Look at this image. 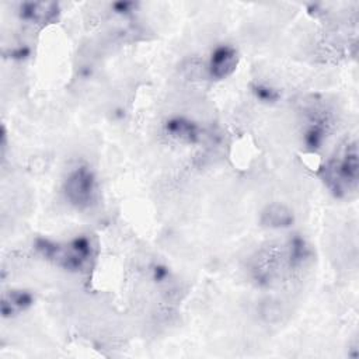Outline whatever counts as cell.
I'll list each match as a JSON object with an SVG mask.
<instances>
[{
    "mask_svg": "<svg viewBox=\"0 0 359 359\" xmlns=\"http://www.w3.org/2000/svg\"><path fill=\"white\" fill-rule=\"evenodd\" d=\"M63 192L73 206L79 209L91 206L97 196V180L93 170L87 165L73 168L63 182Z\"/></svg>",
    "mask_w": 359,
    "mask_h": 359,
    "instance_id": "3",
    "label": "cell"
},
{
    "mask_svg": "<svg viewBox=\"0 0 359 359\" xmlns=\"http://www.w3.org/2000/svg\"><path fill=\"white\" fill-rule=\"evenodd\" d=\"M57 14L59 6L56 3H24L20 7V17L35 24L53 22Z\"/></svg>",
    "mask_w": 359,
    "mask_h": 359,
    "instance_id": "6",
    "label": "cell"
},
{
    "mask_svg": "<svg viewBox=\"0 0 359 359\" xmlns=\"http://www.w3.org/2000/svg\"><path fill=\"white\" fill-rule=\"evenodd\" d=\"M251 91H252V94L255 95L257 100H259L262 102H266V104L276 102L280 98V93L275 87L264 84V83L252 84L251 86Z\"/></svg>",
    "mask_w": 359,
    "mask_h": 359,
    "instance_id": "11",
    "label": "cell"
},
{
    "mask_svg": "<svg viewBox=\"0 0 359 359\" xmlns=\"http://www.w3.org/2000/svg\"><path fill=\"white\" fill-rule=\"evenodd\" d=\"M310 255H311V250H310L307 241L302 236L294 234L289 241V251H287L289 266L292 269L300 268L302 265H304L309 261Z\"/></svg>",
    "mask_w": 359,
    "mask_h": 359,
    "instance_id": "10",
    "label": "cell"
},
{
    "mask_svg": "<svg viewBox=\"0 0 359 359\" xmlns=\"http://www.w3.org/2000/svg\"><path fill=\"white\" fill-rule=\"evenodd\" d=\"M330 128V118L327 114H316L310 118L309 125L304 130V144L310 150L321 147Z\"/></svg>",
    "mask_w": 359,
    "mask_h": 359,
    "instance_id": "8",
    "label": "cell"
},
{
    "mask_svg": "<svg viewBox=\"0 0 359 359\" xmlns=\"http://www.w3.org/2000/svg\"><path fill=\"white\" fill-rule=\"evenodd\" d=\"M34 304V296L31 292L24 289L8 290L1 299V314L3 317H14Z\"/></svg>",
    "mask_w": 359,
    "mask_h": 359,
    "instance_id": "7",
    "label": "cell"
},
{
    "mask_svg": "<svg viewBox=\"0 0 359 359\" xmlns=\"http://www.w3.org/2000/svg\"><path fill=\"white\" fill-rule=\"evenodd\" d=\"M167 276H168V269H167L165 266H163V265H156V266L153 268V278H154L157 282L164 280Z\"/></svg>",
    "mask_w": 359,
    "mask_h": 359,
    "instance_id": "12",
    "label": "cell"
},
{
    "mask_svg": "<svg viewBox=\"0 0 359 359\" xmlns=\"http://www.w3.org/2000/svg\"><path fill=\"white\" fill-rule=\"evenodd\" d=\"M29 53V50L25 48V49H22V48H18V49H15V50H13V57H17V59H22V57H25Z\"/></svg>",
    "mask_w": 359,
    "mask_h": 359,
    "instance_id": "14",
    "label": "cell"
},
{
    "mask_svg": "<svg viewBox=\"0 0 359 359\" xmlns=\"http://www.w3.org/2000/svg\"><path fill=\"white\" fill-rule=\"evenodd\" d=\"M238 56L236 48L231 45H217L209 59L208 70L210 77L216 80H223L231 76L237 67Z\"/></svg>",
    "mask_w": 359,
    "mask_h": 359,
    "instance_id": "4",
    "label": "cell"
},
{
    "mask_svg": "<svg viewBox=\"0 0 359 359\" xmlns=\"http://www.w3.org/2000/svg\"><path fill=\"white\" fill-rule=\"evenodd\" d=\"M294 217L292 210L282 203H271L261 213V223L271 229L290 227Z\"/></svg>",
    "mask_w": 359,
    "mask_h": 359,
    "instance_id": "9",
    "label": "cell"
},
{
    "mask_svg": "<svg viewBox=\"0 0 359 359\" xmlns=\"http://www.w3.org/2000/svg\"><path fill=\"white\" fill-rule=\"evenodd\" d=\"M164 130L168 136L182 143H195L199 139L198 125L184 116H172L165 121Z\"/></svg>",
    "mask_w": 359,
    "mask_h": 359,
    "instance_id": "5",
    "label": "cell"
},
{
    "mask_svg": "<svg viewBox=\"0 0 359 359\" xmlns=\"http://www.w3.org/2000/svg\"><path fill=\"white\" fill-rule=\"evenodd\" d=\"M35 248L43 258L70 272L81 271L93 257V243L87 236H77L63 244L38 238Z\"/></svg>",
    "mask_w": 359,
    "mask_h": 359,
    "instance_id": "2",
    "label": "cell"
},
{
    "mask_svg": "<svg viewBox=\"0 0 359 359\" xmlns=\"http://www.w3.org/2000/svg\"><path fill=\"white\" fill-rule=\"evenodd\" d=\"M114 10L116 13H129L130 8L133 7V3H128V1H119V3H115L114 6Z\"/></svg>",
    "mask_w": 359,
    "mask_h": 359,
    "instance_id": "13",
    "label": "cell"
},
{
    "mask_svg": "<svg viewBox=\"0 0 359 359\" xmlns=\"http://www.w3.org/2000/svg\"><path fill=\"white\" fill-rule=\"evenodd\" d=\"M358 146L356 142H346L325 163L321 170V178L327 188L338 198L349 196L358 188Z\"/></svg>",
    "mask_w": 359,
    "mask_h": 359,
    "instance_id": "1",
    "label": "cell"
}]
</instances>
